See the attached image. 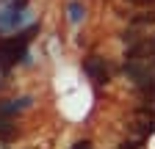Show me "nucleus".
Masks as SVG:
<instances>
[{
    "instance_id": "f257e3e1",
    "label": "nucleus",
    "mask_w": 155,
    "mask_h": 149,
    "mask_svg": "<svg viewBox=\"0 0 155 149\" xmlns=\"http://www.w3.org/2000/svg\"><path fill=\"white\" fill-rule=\"evenodd\" d=\"M83 69L91 74V80L94 83H108V66H105V61L100 58V55H89L86 58V64H83Z\"/></svg>"
},
{
    "instance_id": "f03ea898",
    "label": "nucleus",
    "mask_w": 155,
    "mask_h": 149,
    "mask_svg": "<svg viewBox=\"0 0 155 149\" xmlns=\"http://www.w3.org/2000/svg\"><path fill=\"white\" fill-rule=\"evenodd\" d=\"M0 133H11V122L8 119H0Z\"/></svg>"
},
{
    "instance_id": "7ed1b4c3",
    "label": "nucleus",
    "mask_w": 155,
    "mask_h": 149,
    "mask_svg": "<svg viewBox=\"0 0 155 149\" xmlns=\"http://www.w3.org/2000/svg\"><path fill=\"white\" fill-rule=\"evenodd\" d=\"M139 146H141L139 141H125V144H122L119 149H139Z\"/></svg>"
},
{
    "instance_id": "20e7f679",
    "label": "nucleus",
    "mask_w": 155,
    "mask_h": 149,
    "mask_svg": "<svg viewBox=\"0 0 155 149\" xmlns=\"http://www.w3.org/2000/svg\"><path fill=\"white\" fill-rule=\"evenodd\" d=\"M72 149H91V144H89V141H78Z\"/></svg>"
}]
</instances>
